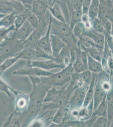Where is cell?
<instances>
[{
    "instance_id": "6da1fadb",
    "label": "cell",
    "mask_w": 113,
    "mask_h": 127,
    "mask_svg": "<svg viewBox=\"0 0 113 127\" xmlns=\"http://www.w3.org/2000/svg\"><path fill=\"white\" fill-rule=\"evenodd\" d=\"M47 90L42 84L33 86V90L29 95L28 106L26 111V118L24 124L33 120L39 112L43 105V100Z\"/></svg>"
},
{
    "instance_id": "7a4b0ae2",
    "label": "cell",
    "mask_w": 113,
    "mask_h": 127,
    "mask_svg": "<svg viewBox=\"0 0 113 127\" xmlns=\"http://www.w3.org/2000/svg\"><path fill=\"white\" fill-rule=\"evenodd\" d=\"M51 33L56 35L61 39L69 48L70 46L76 45L78 39L73 34L69 25L66 23L60 21L52 16Z\"/></svg>"
},
{
    "instance_id": "3957f363",
    "label": "cell",
    "mask_w": 113,
    "mask_h": 127,
    "mask_svg": "<svg viewBox=\"0 0 113 127\" xmlns=\"http://www.w3.org/2000/svg\"><path fill=\"white\" fill-rule=\"evenodd\" d=\"M74 72L72 63H70L67 66L57 73H53L49 76L41 77L42 84L44 85L53 87L64 86L72 79V75Z\"/></svg>"
},
{
    "instance_id": "277c9868",
    "label": "cell",
    "mask_w": 113,
    "mask_h": 127,
    "mask_svg": "<svg viewBox=\"0 0 113 127\" xmlns=\"http://www.w3.org/2000/svg\"><path fill=\"white\" fill-rule=\"evenodd\" d=\"M88 87L83 86L76 88L68 103L70 110H79L82 107Z\"/></svg>"
},
{
    "instance_id": "5b68a950",
    "label": "cell",
    "mask_w": 113,
    "mask_h": 127,
    "mask_svg": "<svg viewBox=\"0 0 113 127\" xmlns=\"http://www.w3.org/2000/svg\"><path fill=\"white\" fill-rule=\"evenodd\" d=\"M26 66H33L49 70L56 68L63 69L67 66L64 64L58 62L56 59H46L45 60H28Z\"/></svg>"
},
{
    "instance_id": "8992f818",
    "label": "cell",
    "mask_w": 113,
    "mask_h": 127,
    "mask_svg": "<svg viewBox=\"0 0 113 127\" xmlns=\"http://www.w3.org/2000/svg\"><path fill=\"white\" fill-rule=\"evenodd\" d=\"M13 73L14 75L27 76H37L39 77H43L49 76L52 75L53 73L37 67L25 66L17 71H14Z\"/></svg>"
},
{
    "instance_id": "52a82bcc",
    "label": "cell",
    "mask_w": 113,
    "mask_h": 127,
    "mask_svg": "<svg viewBox=\"0 0 113 127\" xmlns=\"http://www.w3.org/2000/svg\"><path fill=\"white\" fill-rule=\"evenodd\" d=\"M49 6V0H34L32 6L31 12L41 20L45 17Z\"/></svg>"
},
{
    "instance_id": "ba28073f",
    "label": "cell",
    "mask_w": 113,
    "mask_h": 127,
    "mask_svg": "<svg viewBox=\"0 0 113 127\" xmlns=\"http://www.w3.org/2000/svg\"><path fill=\"white\" fill-rule=\"evenodd\" d=\"M34 30L27 20L16 32H14L12 36L20 42H24Z\"/></svg>"
},
{
    "instance_id": "9c48e42d",
    "label": "cell",
    "mask_w": 113,
    "mask_h": 127,
    "mask_svg": "<svg viewBox=\"0 0 113 127\" xmlns=\"http://www.w3.org/2000/svg\"><path fill=\"white\" fill-rule=\"evenodd\" d=\"M52 15L50 17V21L47 30L39 41L38 47L45 51L47 54L52 56V51L51 45V23Z\"/></svg>"
},
{
    "instance_id": "30bf717a",
    "label": "cell",
    "mask_w": 113,
    "mask_h": 127,
    "mask_svg": "<svg viewBox=\"0 0 113 127\" xmlns=\"http://www.w3.org/2000/svg\"><path fill=\"white\" fill-rule=\"evenodd\" d=\"M83 36H88L92 39L95 46L99 49H103L105 42V36L103 33H99L93 29H86Z\"/></svg>"
},
{
    "instance_id": "8fae6325",
    "label": "cell",
    "mask_w": 113,
    "mask_h": 127,
    "mask_svg": "<svg viewBox=\"0 0 113 127\" xmlns=\"http://www.w3.org/2000/svg\"><path fill=\"white\" fill-rule=\"evenodd\" d=\"M107 93V92L103 89L101 86V83L97 79L96 76V83L94 87L93 98L94 111L97 108L104 98L106 97Z\"/></svg>"
},
{
    "instance_id": "7c38bea8",
    "label": "cell",
    "mask_w": 113,
    "mask_h": 127,
    "mask_svg": "<svg viewBox=\"0 0 113 127\" xmlns=\"http://www.w3.org/2000/svg\"><path fill=\"white\" fill-rule=\"evenodd\" d=\"M50 39L52 56L55 59L60 53L62 50L67 46L61 39L56 35L51 33Z\"/></svg>"
},
{
    "instance_id": "4fadbf2b",
    "label": "cell",
    "mask_w": 113,
    "mask_h": 127,
    "mask_svg": "<svg viewBox=\"0 0 113 127\" xmlns=\"http://www.w3.org/2000/svg\"><path fill=\"white\" fill-rule=\"evenodd\" d=\"M92 78L93 73L88 69L79 73L74 72L72 75V78L74 81H81L85 85L88 86L91 82Z\"/></svg>"
},
{
    "instance_id": "5bb4252c",
    "label": "cell",
    "mask_w": 113,
    "mask_h": 127,
    "mask_svg": "<svg viewBox=\"0 0 113 127\" xmlns=\"http://www.w3.org/2000/svg\"><path fill=\"white\" fill-rule=\"evenodd\" d=\"M112 88L108 92L106 97L108 127H110L111 123L113 118V81H112Z\"/></svg>"
},
{
    "instance_id": "9a60e30c",
    "label": "cell",
    "mask_w": 113,
    "mask_h": 127,
    "mask_svg": "<svg viewBox=\"0 0 113 127\" xmlns=\"http://www.w3.org/2000/svg\"><path fill=\"white\" fill-rule=\"evenodd\" d=\"M16 96L17 97L16 103L17 111H27L29 102V96L21 94L18 92Z\"/></svg>"
},
{
    "instance_id": "2e32d148",
    "label": "cell",
    "mask_w": 113,
    "mask_h": 127,
    "mask_svg": "<svg viewBox=\"0 0 113 127\" xmlns=\"http://www.w3.org/2000/svg\"><path fill=\"white\" fill-rule=\"evenodd\" d=\"M49 11L52 17L54 18L61 22L66 23L60 6L57 2L49 7Z\"/></svg>"
},
{
    "instance_id": "e0dca14e",
    "label": "cell",
    "mask_w": 113,
    "mask_h": 127,
    "mask_svg": "<svg viewBox=\"0 0 113 127\" xmlns=\"http://www.w3.org/2000/svg\"><path fill=\"white\" fill-rule=\"evenodd\" d=\"M96 73H93V78L87 91L85 101L82 107H87L93 99L94 87L96 83Z\"/></svg>"
},
{
    "instance_id": "ac0fdd59",
    "label": "cell",
    "mask_w": 113,
    "mask_h": 127,
    "mask_svg": "<svg viewBox=\"0 0 113 127\" xmlns=\"http://www.w3.org/2000/svg\"><path fill=\"white\" fill-rule=\"evenodd\" d=\"M88 69L93 73H99L103 70L101 62L96 60L87 54Z\"/></svg>"
},
{
    "instance_id": "d6986e66",
    "label": "cell",
    "mask_w": 113,
    "mask_h": 127,
    "mask_svg": "<svg viewBox=\"0 0 113 127\" xmlns=\"http://www.w3.org/2000/svg\"><path fill=\"white\" fill-rule=\"evenodd\" d=\"M94 111L93 100H92L86 107H82L79 111L78 117L83 121H86L90 118Z\"/></svg>"
},
{
    "instance_id": "ffe728a7",
    "label": "cell",
    "mask_w": 113,
    "mask_h": 127,
    "mask_svg": "<svg viewBox=\"0 0 113 127\" xmlns=\"http://www.w3.org/2000/svg\"><path fill=\"white\" fill-rule=\"evenodd\" d=\"M82 15V6L76 8L70 13V22L69 26L72 30L76 23L81 21V18Z\"/></svg>"
},
{
    "instance_id": "44dd1931",
    "label": "cell",
    "mask_w": 113,
    "mask_h": 127,
    "mask_svg": "<svg viewBox=\"0 0 113 127\" xmlns=\"http://www.w3.org/2000/svg\"><path fill=\"white\" fill-rule=\"evenodd\" d=\"M31 12V10L26 9L23 12L16 15L14 24L15 29V32H16L25 22Z\"/></svg>"
},
{
    "instance_id": "7402d4cb",
    "label": "cell",
    "mask_w": 113,
    "mask_h": 127,
    "mask_svg": "<svg viewBox=\"0 0 113 127\" xmlns=\"http://www.w3.org/2000/svg\"><path fill=\"white\" fill-rule=\"evenodd\" d=\"M76 45L79 49L84 51L91 47L95 46L92 39L89 37L85 36H82L78 39Z\"/></svg>"
},
{
    "instance_id": "603a6c76",
    "label": "cell",
    "mask_w": 113,
    "mask_h": 127,
    "mask_svg": "<svg viewBox=\"0 0 113 127\" xmlns=\"http://www.w3.org/2000/svg\"><path fill=\"white\" fill-rule=\"evenodd\" d=\"M20 59V56L18 55H14L9 58H6L0 64V76H1L2 74L5 71Z\"/></svg>"
},
{
    "instance_id": "cb8c5ba5",
    "label": "cell",
    "mask_w": 113,
    "mask_h": 127,
    "mask_svg": "<svg viewBox=\"0 0 113 127\" xmlns=\"http://www.w3.org/2000/svg\"><path fill=\"white\" fill-rule=\"evenodd\" d=\"M61 92V90L57 89L55 87L48 89L43 100V103H54Z\"/></svg>"
},
{
    "instance_id": "d4e9b609",
    "label": "cell",
    "mask_w": 113,
    "mask_h": 127,
    "mask_svg": "<svg viewBox=\"0 0 113 127\" xmlns=\"http://www.w3.org/2000/svg\"><path fill=\"white\" fill-rule=\"evenodd\" d=\"M16 15L17 14L15 12L5 15L0 19V27L8 28L14 25Z\"/></svg>"
},
{
    "instance_id": "484cf974",
    "label": "cell",
    "mask_w": 113,
    "mask_h": 127,
    "mask_svg": "<svg viewBox=\"0 0 113 127\" xmlns=\"http://www.w3.org/2000/svg\"><path fill=\"white\" fill-rule=\"evenodd\" d=\"M103 49H99L93 46L86 49L85 52L92 58L101 62Z\"/></svg>"
},
{
    "instance_id": "4316f807",
    "label": "cell",
    "mask_w": 113,
    "mask_h": 127,
    "mask_svg": "<svg viewBox=\"0 0 113 127\" xmlns=\"http://www.w3.org/2000/svg\"><path fill=\"white\" fill-rule=\"evenodd\" d=\"M100 8L99 0H92L88 15L92 21L97 17Z\"/></svg>"
},
{
    "instance_id": "83f0119b",
    "label": "cell",
    "mask_w": 113,
    "mask_h": 127,
    "mask_svg": "<svg viewBox=\"0 0 113 127\" xmlns=\"http://www.w3.org/2000/svg\"><path fill=\"white\" fill-rule=\"evenodd\" d=\"M15 31L14 25L8 28L0 27V45L5 42L9 38L12 36L10 33L14 32Z\"/></svg>"
},
{
    "instance_id": "f1b7e54d",
    "label": "cell",
    "mask_w": 113,
    "mask_h": 127,
    "mask_svg": "<svg viewBox=\"0 0 113 127\" xmlns=\"http://www.w3.org/2000/svg\"><path fill=\"white\" fill-rule=\"evenodd\" d=\"M106 97H105L101 103L98 105L94 111L92 115L99 117H107V108L106 105Z\"/></svg>"
},
{
    "instance_id": "f546056e",
    "label": "cell",
    "mask_w": 113,
    "mask_h": 127,
    "mask_svg": "<svg viewBox=\"0 0 113 127\" xmlns=\"http://www.w3.org/2000/svg\"><path fill=\"white\" fill-rule=\"evenodd\" d=\"M74 73H79L88 69L87 66L76 56V60L72 63Z\"/></svg>"
},
{
    "instance_id": "4dcf8cb0",
    "label": "cell",
    "mask_w": 113,
    "mask_h": 127,
    "mask_svg": "<svg viewBox=\"0 0 113 127\" xmlns=\"http://www.w3.org/2000/svg\"><path fill=\"white\" fill-rule=\"evenodd\" d=\"M86 29L85 25L81 21L75 25L72 29V32L74 36L78 39L80 36H83V33Z\"/></svg>"
},
{
    "instance_id": "1f68e13d",
    "label": "cell",
    "mask_w": 113,
    "mask_h": 127,
    "mask_svg": "<svg viewBox=\"0 0 113 127\" xmlns=\"http://www.w3.org/2000/svg\"><path fill=\"white\" fill-rule=\"evenodd\" d=\"M0 77L1 76H0V91L5 93L10 97L11 96V92H12L16 96L17 95L18 92L15 90L13 88L10 87Z\"/></svg>"
},
{
    "instance_id": "d6a6232c",
    "label": "cell",
    "mask_w": 113,
    "mask_h": 127,
    "mask_svg": "<svg viewBox=\"0 0 113 127\" xmlns=\"http://www.w3.org/2000/svg\"><path fill=\"white\" fill-rule=\"evenodd\" d=\"M92 28L95 32L99 33H105L104 28L100 20L98 18H95L91 21Z\"/></svg>"
},
{
    "instance_id": "836d02e7",
    "label": "cell",
    "mask_w": 113,
    "mask_h": 127,
    "mask_svg": "<svg viewBox=\"0 0 113 127\" xmlns=\"http://www.w3.org/2000/svg\"><path fill=\"white\" fill-rule=\"evenodd\" d=\"M27 20L34 29H37L39 26L40 20L39 17L32 12L29 15Z\"/></svg>"
},
{
    "instance_id": "e575fe53",
    "label": "cell",
    "mask_w": 113,
    "mask_h": 127,
    "mask_svg": "<svg viewBox=\"0 0 113 127\" xmlns=\"http://www.w3.org/2000/svg\"><path fill=\"white\" fill-rule=\"evenodd\" d=\"M92 127H108V120L106 117H99L92 125Z\"/></svg>"
},
{
    "instance_id": "d590c367",
    "label": "cell",
    "mask_w": 113,
    "mask_h": 127,
    "mask_svg": "<svg viewBox=\"0 0 113 127\" xmlns=\"http://www.w3.org/2000/svg\"><path fill=\"white\" fill-rule=\"evenodd\" d=\"M100 20L103 24L105 32L107 33L111 34L112 26V22L106 17H104Z\"/></svg>"
},
{
    "instance_id": "8d00e7d4",
    "label": "cell",
    "mask_w": 113,
    "mask_h": 127,
    "mask_svg": "<svg viewBox=\"0 0 113 127\" xmlns=\"http://www.w3.org/2000/svg\"><path fill=\"white\" fill-rule=\"evenodd\" d=\"M81 22L85 25L86 29H92V22L88 14H83L81 18Z\"/></svg>"
},
{
    "instance_id": "74e56055",
    "label": "cell",
    "mask_w": 113,
    "mask_h": 127,
    "mask_svg": "<svg viewBox=\"0 0 113 127\" xmlns=\"http://www.w3.org/2000/svg\"><path fill=\"white\" fill-rule=\"evenodd\" d=\"M105 40L106 41L108 46L112 54H113V40L112 36L111 34L107 33L105 32Z\"/></svg>"
},
{
    "instance_id": "f35d334b",
    "label": "cell",
    "mask_w": 113,
    "mask_h": 127,
    "mask_svg": "<svg viewBox=\"0 0 113 127\" xmlns=\"http://www.w3.org/2000/svg\"><path fill=\"white\" fill-rule=\"evenodd\" d=\"M92 0H84L82 4L83 14H88Z\"/></svg>"
},
{
    "instance_id": "ab89813d",
    "label": "cell",
    "mask_w": 113,
    "mask_h": 127,
    "mask_svg": "<svg viewBox=\"0 0 113 127\" xmlns=\"http://www.w3.org/2000/svg\"><path fill=\"white\" fill-rule=\"evenodd\" d=\"M21 3L26 9L31 10L32 6L34 0H14Z\"/></svg>"
},
{
    "instance_id": "60d3db41",
    "label": "cell",
    "mask_w": 113,
    "mask_h": 127,
    "mask_svg": "<svg viewBox=\"0 0 113 127\" xmlns=\"http://www.w3.org/2000/svg\"><path fill=\"white\" fill-rule=\"evenodd\" d=\"M100 82L101 83V86L103 89L106 92H108V91H109L112 88V81L110 82L108 80H105Z\"/></svg>"
},
{
    "instance_id": "b9f144b4",
    "label": "cell",
    "mask_w": 113,
    "mask_h": 127,
    "mask_svg": "<svg viewBox=\"0 0 113 127\" xmlns=\"http://www.w3.org/2000/svg\"><path fill=\"white\" fill-rule=\"evenodd\" d=\"M28 77L33 86L42 84L41 77L37 76H28Z\"/></svg>"
},
{
    "instance_id": "7bdbcfd3",
    "label": "cell",
    "mask_w": 113,
    "mask_h": 127,
    "mask_svg": "<svg viewBox=\"0 0 113 127\" xmlns=\"http://www.w3.org/2000/svg\"><path fill=\"white\" fill-rule=\"evenodd\" d=\"M108 68L112 72H113V54L109 56L107 60Z\"/></svg>"
},
{
    "instance_id": "ee69618b",
    "label": "cell",
    "mask_w": 113,
    "mask_h": 127,
    "mask_svg": "<svg viewBox=\"0 0 113 127\" xmlns=\"http://www.w3.org/2000/svg\"><path fill=\"white\" fill-rule=\"evenodd\" d=\"M44 126L42 122L38 120H35L31 122L30 124V126L31 127H42Z\"/></svg>"
},
{
    "instance_id": "f6af8a7d",
    "label": "cell",
    "mask_w": 113,
    "mask_h": 127,
    "mask_svg": "<svg viewBox=\"0 0 113 127\" xmlns=\"http://www.w3.org/2000/svg\"><path fill=\"white\" fill-rule=\"evenodd\" d=\"M57 0H49V3H50V6L54 4L55 2H57Z\"/></svg>"
},
{
    "instance_id": "bcb514c9",
    "label": "cell",
    "mask_w": 113,
    "mask_h": 127,
    "mask_svg": "<svg viewBox=\"0 0 113 127\" xmlns=\"http://www.w3.org/2000/svg\"><path fill=\"white\" fill-rule=\"evenodd\" d=\"M111 34L112 35H113V24H112V31H111Z\"/></svg>"
},
{
    "instance_id": "7dc6e473",
    "label": "cell",
    "mask_w": 113,
    "mask_h": 127,
    "mask_svg": "<svg viewBox=\"0 0 113 127\" xmlns=\"http://www.w3.org/2000/svg\"><path fill=\"white\" fill-rule=\"evenodd\" d=\"M5 15H3V14H0V19H1V18H2V17H3Z\"/></svg>"
},
{
    "instance_id": "c3c4849f",
    "label": "cell",
    "mask_w": 113,
    "mask_h": 127,
    "mask_svg": "<svg viewBox=\"0 0 113 127\" xmlns=\"http://www.w3.org/2000/svg\"><path fill=\"white\" fill-rule=\"evenodd\" d=\"M62 0V1H66V0Z\"/></svg>"
},
{
    "instance_id": "681fc988",
    "label": "cell",
    "mask_w": 113,
    "mask_h": 127,
    "mask_svg": "<svg viewBox=\"0 0 113 127\" xmlns=\"http://www.w3.org/2000/svg\"><path fill=\"white\" fill-rule=\"evenodd\" d=\"M112 38H113V35H112Z\"/></svg>"
},
{
    "instance_id": "f907efd6",
    "label": "cell",
    "mask_w": 113,
    "mask_h": 127,
    "mask_svg": "<svg viewBox=\"0 0 113 127\" xmlns=\"http://www.w3.org/2000/svg\"><path fill=\"white\" fill-rule=\"evenodd\" d=\"M2 0H0V1H2Z\"/></svg>"
}]
</instances>
